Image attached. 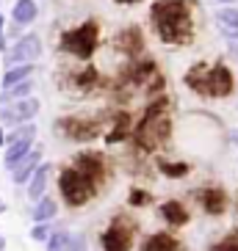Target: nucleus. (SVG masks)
Instances as JSON below:
<instances>
[{"mask_svg":"<svg viewBox=\"0 0 238 251\" xmlns=\"http://www.w3.org/2000/svg\"><path fill=\"white\" fill-rule=\"evenodd\" d=\"M56 185H59V196L64 199V204H67L69 210H81V207L91 204V201L100 196V188H97L89 177H83L75 166H64V169L59 171Z\"/></svg>","mask_w":238,"mask_h":251,"instance_id":"7ed1b4c3","label":"nucleus"},{"mask_svg":"<svg viewBox=\"0 0 238 251\" xmlns=\"http://www.w3.org/2000/svg\"><path fill=\"white\" fill-rule=\"evenodd\" d=\"M155 169H158V174L166 177V179H186L188 174H191V163L169 160V157H164V155H155Z\"/></svg>","mask_w":238,"mask_h":251,"instance_id":"a211bd4d","label":"nucleus"},{"mask_svg":"<svg viewBox=\"0 0 238 251\" xmlns=\"http://www.w3.org/2000/svg\"><path fill=\"white\" fill-rule=\"evenodd\" d=\"M230 138H233V147L238 149V127H236V130H233V135H230Z\"/></svg>","mask_w":238,"mask_h":251,"instance_id":"2f4dec72","label":"nucleus"},{"mask_svg":"<svg viewBox=\"0 0 238 251\" xmlns=\"http://www.w3.org/2000/svg\"><path fill=\"white\" fill-rule=\"evenodd\" d=\"M105 127V116H78V113H72V116H64L56 122V130H59V135H64L67 141H78V144H86V141L97 138V135L103 133Z\"/></svg>","mask_w":238,"mask_h":251,"instance_id":"423d86ee","label":"nucleus"},{"mask_svg":"<svg viewBox=\"0 0 238 251\" xmlns=\"http://www.w3.org/2000/svg\"><path fill=\"white\" fill-rule=\"evenodd\" d=\"M97 47H100V23L97 20H83L81 25L67 28L59 39V50L78 61H91Z\"/></svg>","mask_w":238,"mask_h":251,"instance_id":"20e7f679","label":"nucleus"},{"mask_svg":"<svg viewBox=\"0 0 238 251\" xmlns=\"http://www.w3.org/2000/svg\"><path fill=\"white\" fill-rule=\"evenodd\" d=\"M69 166H75L83 177H89L91 182L100 188V191H103L105 182H108V160H105L103 152H94V149H81V152L72 157V163H69Z\"/></svg>","mask_w":238,"mask_h":251,"instance_id":"1a4fd4ad","label":"nucleus"},{"mask_svg":"<svg viewBox=\"0 0 238 251\" xmlns=\"http://www.w3.org/2000/svg\"><path fill=\"white\" fill-rule=\"evenodd\" d=\"M103 251H133L136 249V224L127 215H114L111 224L100 232Z\"/></svg>","mask_w":238,"mask_h":251,"instance_id":"39448f33","label":"nucleus"},{"mask_svg":"<svg viewBox=\"0 0 238 251\" xmlns=\"http://www.w3.org/2000/svg\"><path fill=\"white\" fill-rule=\"evenodd\" d=\"M42 155H45V152H42V147L30 149L28 155L17 163L14 169H11V182H14V185H25V182H28V179L33 177V171L42 166Z\"/></svg>","mask_w":238,"mask_h":251,"instance_id":"4468645a","label":"nucleus"},{"mask_svg":"<svg viewBox=\"0 0 238 251\" xmlns=\"http://www.w3.org/2000/svg\"><path fill=\"white\" fill-rule=\"evenodd\" d=\"M210 251H238V229H230Z\"/></svg>","mask_w":238,"mask_h":251,"instance_id":"a878e982","label":"nucleus"},{"mask_svg":"<svg viewBox=\"0 0 238 251\" xmlns=\"http://www.w3.org/2000/svg\"><path fill=\"white\" fill-rule=\"evenodd\" d=\"M114 47H117L122 55H127V58L133 61L139 52L144 50V36L142 30L136 28V25H130V28H122L117 33V39H114Z\"/></svg>","mask_w":238,"mask_h":251,"instance_id":"f8f14e48","label":"nucleus"},{"mask_svg":"<svg viewBox=\"0 0 238 251\" xmlns=\"http://www.w3.org/2000/svg\"><path fill=\"white\" fill-rule=\"evenodd\" d=\"M42 52H45L42 36L39 33H23L3 52V67L8 69V67H20V64H36L42 58Z\"/></svg>","mask_w":238,"mask_h":251,"instance_id":"0eeeda50","label":"nucleus"},{"mask_svg":"<svg viewBox=\"0 0 238 251\" xmlns=\"http://www.w3.org/2000/svg\"><path fill=\"white\" fill-rule=\"evenodd\" d=\"M50 224H33L30 229V240H36V243H47V237H50Z\"/></svg>","mask_w":238,"mask_h":251,"instance_id":"bb28decb","label":"nucleus"},{"mask_svg":"<svg viewBox=\"0 0 238 251\" xmlns=\"http://www.w3.org/2000/svg\"><path fill=\"white\" fill-rule=\"evenodd\" d=\"M42 111V100L39 97H25V100H17V102H8V105H0V127H20V125H28L39 116Z\"/></svg>","mask_w":238,"mask_h":251,"instance_id":"6e6552de","label":"nucleus"},{"mask_svg":"<svg viewBox=\"0 0 238 251\" xmlns=\"http://www.w3.org/2000/svg\"><path fill=\"white\" fill-rule=\"evenodd\" d=\"M50 177H53V163H45V160H42V166L33 171V177L25 182V188H28V199H30V201H39L42 196H47V185H50Z\"/></svg>","mask_w":238,"mask_h":251,"instance_id":"2eb2a0df","label":"nucleus"},{"mask_svg":"<svg viewBox=\"0 0 238 251\" xmlns=\"http://www.w3.org/2000/svg\"><path fill=\"white\" fill-rule=\"evenodd\" d=\"M0 20H3V14H0Z\"/></svg>","mask_w":238,"mask_h":251,"instance_id":"c9c22d12","label":"nucleus"},{"mask_svg":"<svg viewBox=\"0 0 238 251\" xmlns=\"http://www.w3.org/2000/svg\"><path fill=\"white\" fill-rule=\"evenodd\" d=\"M33 72H36V64H20V67H8L6 72H3V77H0V89H11V86H17V83L30 80V77H33Z\"/></svg>","mask_w":238,"mask_h":251,"instance_id":"4be33fe9","label":"nucleus"},{"mask_svg":"<svg viewBox=\"0 0 238 251\" xmlns=\"http://www.w3.org/2000/svg\"><path fill=\"white\" fill-rule=\"evenodd\" d=\"M6 213V201H0V215Z\"/></svg>","mask_w":238,"mask_h":251,"instance_id":"f704fd0d","label":"nucleus"},{"mask_svg":"<svg viewBox=\"0 0 238 251\" xmlns=\"http://www.w3.org/2000/svg\"><path fill=\"white\" fill-rule=\"evenodd\" d=\"M33 77L30 80H23L17 83V86H11V89H3L0 91V105H8V102H17V100H25V97H33Z\"/></svg>","mask_w":238,"mask_h":251,"instance_id":"5701e85b","label":"nucleus"},{"mask_svg":"<svg viewBox=\"0 0 238 251\" xmlns=\"http://www.w3.org/2000/svg\"><path fill=\"white\" fill-rule=\"evenodd\" d=\"M139 251H180V240L172 232H152L142 240Z\"/></svg>","mask_w":238,"mask_h":251,"instance_id":"6ab92c4d","label":"nucleus"},{"mask_svg":"<svg viewBox=\"0 0 238 251\" xmlns=\"http://www.w3.org/2000/svg\"><path fill=\"white\" fill-rule=\"evenodd\" d=\"M236 111H238V105H236Z\"/></svg>","mask_w":238,"mask_h":251,"instance_id":"e433bc0d","label":"nucleus"},{"mask_svg":"<svg viewBox=\"0 0 238 251\" xmlns=\"http://www.w3.org/2000/svg\"><path fill=\"white\" fill-rule=\"evenodd\" d=\"M130 133H133V116H130V111H117L114 113V125L108 127V133H105V144H108V147L127 144V141H130Z\"/></svg>","mask_w":238,"mask_h":251,"instance_id":"ddd939ff","label":"nucleus"},{"mask_svg":"<svg viewBox=\"0 0 238 251\" xmlns=\"http://www.w3.org/2000/svg\"><path fill=\"white\" fill-rule=\"evenodd\" d=\"M213 23L216 28L224 33V39L238 36V6H222L213 11Z\"/></svg>","mask_w":238,"mask_h":251,"instance_id":"f3484780","label":"nucleus"},{"mask_svg":"<svg viewBox=\"0 0 238 251\" xmlns=\"http://www.w3.org/2000/svg\"><path fill=\"white\" fill-rule=\"evenodd\" d=\"M227 50L233 52V55H236L238 58V36H233V39H227Z\"/></svg>","mask_w":238,"mask_h":251,"instance_id":"c85d7f7f","label":"nucleus"},{"mask_svg":"<svg viewBox=\"0 0 238 251\" xmlns=\"http://www.w3.org/2000/svg\"><path fill=\"white\" fill-rule=\"evenodd\" d=\"M194 201L200 204V210L210 218H222L230 207V196L224 191L222 185H202L194 191Z\"/></svg>","mask_w":238,"mask_h":251,"instance_id":"9d476101","label":"nucleus"},{"mask_svg":"<svg viewBox=\"0 0 238 251\" xmlns=\"http://www.w3.org/2000/svg\"><path fill=\"white\" fill-rule=\"evenodd\" d=\"M0 251H6V237L0 235Z\"/></svg>","mask_w":238,"mask_h":251,"instance_id":"72a5a7b5","label":"nucleus"},{"mask_svg":"<svg viewBox=\"0 0 238 251\" xmlns=\"http://www.w3.org/2000/svg\"><path fill=\"white\" fill-rule=\"evenodd\" d=\"M158 215H161V221L166 226H175V229L188 226V221H191V210L186 207V201H180V199H166L164 204L158 207Z\"/></svg>","mask_w":238,"mask_h":251,"instance_id":"9b49d317","label":"nucleus"},{"mask_svg":"<svg viewBox=\"0 0 238 251\" xmlns=\"http://www.w3.org/2000/svg\"><path fill=\"white\" fill-rule=\"evenodd\" d=\"M56 215H59V201L53 196H42L39 201H33V210H30V221L33 224H50Z\"/></svg>","mask_w":238,"mask_h":251,"instance_id":"412c9836","label":"nucleus"},{"mask_svg":"<svg viewBox=\"0 0 238 251\" xmlns=\"http://www.w3.org/2000/svg\"><path fill=\"white\" fill-rule=\"evenodd\" d=\"M149 23L158 42L166 47H188L197 36L191 0H152Z\"/></svg>","mask_w":238,"mask_h":251,"instance_id":"f257e3e1","label":"nucleus"},{"mask_svg":"<svg viewBox=\"0 0 238 251\" xmlns=\"http://www.w3.org/2000/svg\"><path fill=\"white\" fill-rule=\"evenodd\" d=\"M39 17V3L36 0H17L11 6V23L20 28H28L30 23H36Z\"/></svg>","mask_w":238,"mask_h":251,"instance_id":"aec40b11","label":"nucleus"},{"mask_svg":"<svg viewBox=\"0 0 238 251\" xmlns=\"http://www.w3.org/2000/svg\"><path fill=\"white\" fill-rule=\"evenodd\" d=\"M69 232L67 229H56V232H50V237H47L45 243V251H67V243H69Z\"/></svg>","mask_w":238,"mask_h":251,"instance_id":"b1692460","label":"nucleus"},{"mask_svg":"<svg viewBox=\"0 0 238 251\" xmlns=\"http://www.w3.org/2000/svg\"><path fill=\"white\" fill-rule=\"evenodd\" d=\"M67 251H89V240H86V235H72L69 237Z\"/></svg>","mask_w":238,"mask_h":251,"instance_id":"cd10ccee","label":"nucleus"},{"mask_svg":"<svg viewBox=\"0 0 238 251\" xmlns=\"http://www.w3.org/2000/svg\"><path fill=\"white\" fill-rule=\"evenodd\" d=\"M0 147H6V127H0Z\"/></svg>","mask_w":238,"mask_h":251,"instance_id":"7c9ffc66","label":"nucleus"},{"mask_svg":"<svg viewBox=\"0 0 238 251\" xmlns=\"http://www.w3.org/2000/svg\"><path fill=\"white\" fill-rule=\"evenodd\" d=\"M117 6H139V3H144V0H114Z\"/></svg>","mask_w":238,"mask_h":251,"instance_id":"c756f323","label":"nucleus"},{"mask_svg":"<svg viewBox=\"0 0 238 251\" xmlns=\"http://www.w3.org/2000/svg\"><path fill=\"white\" fill-rule=\"evenodd\" d=\"M100 72H97V67H91V64H86V67L75 69L72 75H69V89H78L83 91V94H89V91H94L97 86H100Z\"/></svg>","mask_w":238,"mask_h":251,"instance_id":"dca6fc26","label":"nucleus"},{"mask_svg":"<svg viewBox=\"0 0 238 251\" xmlns=\"http://www.w3.org/2000/svg\"><path fill=\"white\" fill-rule=\"evenodd\" d=\"M183 83L194 94L208 97V100H227L236 91V75H233V69L224 61H216V64L197 61L183 75Z\"/></svg>","mask_w":238,"mask_h":251,"instance_id":"f03ea898","label":"nucleus"},{"mask_svg":"<svg viewBox=\"0 0 238 251\" xmlns=\"http://www.w3.org/2000/svg\"><path fill=\"white\" fill-rule=\"evenodd\" d=\"M127 204L136 207V210L149 207V204H152V193L144 191V188H130V191H127Z\"/></svg>","mask_w":238,"mask_h":251,"instance_id":"393cba45","label":"nucleus"},{"mask_svg":"<svg viewBox=\"0 0 238 251\" xmlns=\"http://www.w3.org/2000/svg\"><path fill=\"white\" fill-rule=\"evenodd\" d=\"M216 3H222V6H236L238 0H216Z\"/></svg>","mask_w":238,"mask_h":251,"instance_id":"473e14b6","label":"nucleus"}]
</instances>
